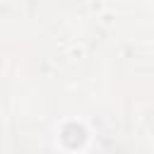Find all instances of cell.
I'll list each match as a JSON object with an SVG mask.
<instances>
[{"instance_id":"6da1fadb","label":"cell","mask_w":154,"mask_h":154,"mask_svg":"<svg viewBox=\"0 0 154 154\" xmlns=\"http://www.w3.org/2000/svg\"><path fill=\"white\" fill-rule=\"evenodd\" d=\"M63 142H65L67 147H79V144L84 142V128L77 125V123L65 125V128H63Z\"/></svg>"}]
</instances>
